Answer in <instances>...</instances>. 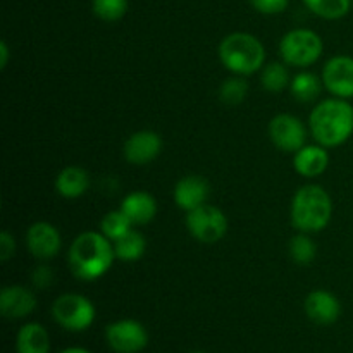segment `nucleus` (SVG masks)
Masks as SVG:
<instances>
[{"label":"nucleus","instance_id":"nucleus-1","mask_svg":"<svg viewBox=\"0 0 353 353\" xmlns=\"http://www.w3.org/2000/svg\"><path fill=\"white\" fill-rule=\"evenodd\" d=\"M116 261L114 245L97 231H85L72 240L68 252V264L72 274L81 281L103 278Z\"/></svg>","mask_w":353,"mask_h":353},{"label":"nucleus","instance_id":"nucleus-2","mask_svg":"<svg viewBox=\"0 0 353 353\" xmlns=\"http://www.w3.org/2000/svg\"><path fill=\"white\" fill-rule=\"evenodd\" d=\"M309 128L319 145L326 148L340 147L353 134V105L338 97L323 100L310 112Z\"/></svg>","mask_w":353,"mask_h":353},{"label":"nucleus","instance_id":"nucleus-3","mask_svg":"<svg viewBox=\"0 0 353 353\" xmlns=\"http://www.w3.org/2000/svg\"><path fill=\"white\" fill-rule=\"evenodd\" d=\"M290 217L295 230L302 233H319L333 217V200L319 185H305L293 195Z\"/></svg>","mask_w":353,"mask_h":353},{"label":"nucleus","instance_id":"nucleus-4","mask_svg":"<svg viewBox=\"0 0 353 353\" xmlns=\"http://www.w3.org/2000/svg\"><path fill=\"white\" fill-rule=\"evenodd\" d=\"M219 61L230 72L250 76L261 71L265 62V48L255 34L234 31L226 34L219 43Z\"/></svg>","mask_w":353,"mask_h":353},{"label":"nucleus","instance_id":"nucleus-5","mask_svg":"<svg viewBox=\"0 0 353 353\" xmlns=\"http://www.w3.org/2000/svg\"><path fill=\"white\" fill-rule=\"evenodd\" d=\"M324 50L323 38L309 28H295L279 41L283 62L293 68H309L316 64Z\"/></svg>","mask_w":353,"mask_h":353},{"label":"nucleus","instance_id":"nucleus-6","mask_svg":"<svg viewBox=\"0 0 353 353\" xmlns=\"http://www.w3.org/2000/svg\"><path fill=\"white\" fill-rule=\"evenodd\" d=\"M52 317L64 330L79 333L86 331L97 317L92 300L79 293H64L52 305Z\"/></svg>","mask_w":353,"mask_h":353},{"label":"nucleus","instance_id":"nucleus-7","mask_svg":"<svg viewBox=\"0 0 353 353\" xmlns=\"http://www.w3.org/2000/svg\"><path fill=\"white\" fill-rule=\"evenodd\" d=\"M186 228L200 243L214 245L226 236L228 217L217 207L203 203L202 207L186 214Z\"/></svg>","mask_w":353,"mask_h":353},{"label":"nucleus","instance_id":"nucleus-8","mask_svg":"<svg viewBox=\"0 0 353 353\" xmlns=\"http://www.w3.org/2000/svg\"><path fill=\"white\" fill-rule=\"evenodd\" d=\"M105 341L116 353H138L148 343V333L134 319H121L105 327Z\"/></svg>","mask_w":353,"mask_h":353},{"label":"nucleus","instance_id":"nucleus-9","mask_svg":"<svg viewBox=\"0 0 353 353\" xmlns=\"http://www.w3.org/2000/svg\"><path fill=\"white\" fill-rule=\"evenodd\" d=\"M269 138L283 152H299L307 141V130L293 114H278L269 123Z\"/></svg>","mask_w":353,"mask_h":353},{"label":"nucleus","instance_id":"nucleus-10","mask_svg":"<svg viewBox=\"0 0 353 353\" xmlns=\"http://www.w3.org/2000/svg\"><path fill=\"white\" fill-rule=\"evenodd\" d=\"M323 85L338 99H353V57L334 55L323 68Z\"/></svg>","mask_w":353,"mask_h":353},{"label":"nucleus","instance_id":"nucleus-11","mask_svg":"<svg viewBox=\"0 0 353 353\" xmlns=\"http://www.w3.org/2000/svg\"><path fill=\"white\" fill-rule=\"evenodd\" d=\"M62 236L57 228L45 221L30 226L26 233V248L37 261L48 262L61 252Z\"/></svg>","mask_w":353,"mask_h":353},{"label":"nucleus","instance_id":"nucleus-12","mask_svg":"<svg viewBox=\"0 0 353 353\" xmlns=\"http://www.w3.org/2000/svg\"><path fill=\"white\" fill-rule=\"evenodd\" d=\"M162 150L161 134L152 130H141L124 141V157L133 165H147L157 159Z\"/></svg>","mask_w":353,"mask_h":353},{"label":"nucleus","instance_id":"nucleus-13","mask_svg":"<svg viewBox=\"0 0 353 353\" xmlns=\"http://www.w3.org/2000/svg\"><path fill=\"white\" fill-rule=\"evenodd\" d=\"M37 309V296L21 285H10L0 292V312L6 319H24Z\"/></svg>","mask_w":353,"mask_h":353},{"label":"nucleus","instance_id":"nucleus-14","mask_svg":"<svg viewBox=\"0 0 353 353\" xmlns=\"http://www.w3.org/2000/svg\"><path fill=\"white\" fill-rule=\"evenodd\" d=\"M303 309L310 321L321 326H330L336 323L340 317L341 303L338 296L327 290H314L307 295Z\"/></svg>","mask_w":353,"mask_h":353},{"label":"nucleus","instance_id":"nucleus-15","mask_svg":"<svg viewBox=\"0 0 353 353\" xmlns=\"http://www.w3.org/2000/svg\"><path fill=\"white\" fill-rule=\"evenodd\" d=\"M209 193L210 188L205 179L200 178V176L190 174L176 183L172 199H174V203L179 209L190 212V210L202 207L207 202V199H209Z\"/></svg>","mask_w":353,"mask_h":353},{"label":"nucleus","instance_id":"nucleus-16","mask_svg":"<svg viewBox=\"0 0 353 353\" xmlns=\"http://www.w3.org/2000/svg\"><path fill=\"white\" fill-rule=\"evenodd\" d=\"M119 209L133 226H145L157 216V200L148 192H131L124 196Z\"/></svg>","mask_w":353,"mask_h":353},{"label":"nucleus","instance_id":"nucleus-17","mask_svg":"<svg viewBox=\"0 0 353 353\" xmlns=\"http://www.w3.org/2000/svg\"><path fill=\"white\" fill-rule=\"evenodd\" d=\"M330 165V152L323 145H303L293 157V168L303 178H317Z\"/></svg>","mask_w":353,"mask_h":353},{"label":"nucleus","instance_id":"nucleus-18","mask_svg":"<svg viewBox=\"0 0 353 353\" xmlns=\"http://www.w3.org/2000/svg\"><path fill=\"white\" fill-rule=\"evenodd\" d=\"M90 188V176L79 165H68L55 178V192L62 199H79Z\"/></svg>","mask_w":353,"mask_h":353},{"label":"nucleus","instance_id":"nucleus-19","mask_svg":"<svg viewBox=\"0 0 353 353\" xmlns=\"http://www.w3.org/2000/svg\"><path fill=\"white\" fill-rule=\"evenodd\" d=\"M48 350H50V338L41 324L28 323L17 331V353H48Z\"/></svg>","mask_w":353,"mask_h":353},{"label":"nucleus","instance_id":"nucleus-20","mask_svg":"<svg viewBox=\"0 0 353 353\" xmlns=\"http://www.w3.org/2000/svg\"><path fill=\"white\" fill-rule=\"evenodd\" d=\"M323 86V78H319V76L310 71H302L292 79L290 92L299 102L310 103L319 99Z\"/></svg>","mask_w":353,"mask_h":353},{"label":"nucleus","instance_id":"nucleus-21","mask_svg":"<svg viewBox=\"0 0 353 353\" xmlns=\"http://www.w3.org/2000/svg\"><path fill=\"white\" fill-rule=\"evenodd\" d=\"M145 250H147V241H145L143 234L134 230L114 241V254H116L117 261L137 262L143 257Z\"/></svg>","mask_w":353,"mask_h":353},{"label":"nucleus","instance_id":"nucleus-22","mask_svg":"<svg viewBox=\"0 0 353 353\" xmlns=\"http://www.w3.org/2000/svg\"><path fill=\"white\" fill-rule=\"evenodd\" d=\"M285 62H271L261 72V85L269 93H281L292 85L290 71Z\"/></svg>","mask_w":353,"mask_h":353},{"label":"nucleus","instance_id":"nucleus-23","mask_svg":"<svg viewBox=\"0 0 353 353\" xmlns=\"http://www.w3.org/2000/svg\"><path fill=\"white\" fill-rule=\"evenodd\" d=\"M307 9L327 21H338L347 16L353 7V0H303Z\"/></svg>","mask_w":353,"mask_h":353},{"label":"nucleus","instance_id":"nucleus-24","mask_svg":"<svg viewBox=\"0 0 353 353\" xmlns=\"http://www.w3.org/2000/svg\"><path fill=\"white\" fill-rule=\"evenodd\" d=\"M133 230V224L131 221L124 216L123 210H110L100 221V233L105 238H109L110 241H117L119 238H123L124 234H128Z\"/></svg>","mask_w":353,"mask_h":353},{"label":"nucleus","instance_id":"nucleus-25","mask_svg":"<svg viewBox=\"0 0 353 353\" xmlns=\"http://www.w3.org/2000/svg\"><path fill=\"white\" fill-rule=\"evenodd\" d=\"M248 95V81L245 76H231V78L224 79L223 85L219 86V99L221 102L226 105L234 107L240 105Z\"/></svg>","mask_w":353,"mask_h":353},{"label":"nucleus","instance_id":"nucleus-26","mask_svg":"<svg viewBox=\"0 0 353 353\" xmlns=\"http://www.w3.org/2000/svg\"><path fill=\"white\" fill-rule=\"evenodd\" d=\"M288 250L293 262L299 265L312 264L317 255V247L314 240L309 236V233H302V231L290 240Z\"/></svg>","mask_w":353,"mask_h":353},{"label":"nucleus","instance_id":"nucleus-27","mask_svg":"<svg viewBox=\"0 0 353 353\" xmlns=\"http://www.w3.org/2000/svg\"><path fill=\"white\" fill-rule=\"evenodd\" d=\"M92 10L99 19L116 23L128 12V0H92Z\"/></svg>","mask_w":353,"mask_h":353},{"label":"nucleus","instance_id":"nucleus-28","mask_svg":"<svg viewBox=\"0 0 353 353\" xmlns=\"http://www.w3.org/2000/svg\"><path fill=\"white\" fill-rule=\"evenodd\" d=\"M250 3L261 14L272 16V14L285 12L286 7L290 6V0H250Z\"/></svg>","mask_w":353,"mask_h":353},{"label":"nucleus","instance_id":"nucleus-29","mask_svg":"<svg viewBox=\"0 0 353 353\" xmlns=\"http://www.w3.org/2000/svg\"><path fill=\"white\" fill-rule=\"evenodd\" d=\"M31 281L37 286L38 290H47L50 288V285L54 283V271H52L50 265L40 264L33 269V274H31Z\"/></svg>","mask_w":353,"mask_h":353},{"label":"nucleus","instance_id":"nucleus-30","mask_svg":"<svg viewBox=\"0 0 353 353\" xmlns=\"http://www.w3.org/2000/svg\"><path fill=\"white\" fill-rule=\"evenodd\" d=\"M16 252V240L9 231H2L0 233V261L7 262Z\"/></svg>","mask_w":353,"mask_h":353},{"label":"nucleus","instance_id":"nucleus-31","mask_svg":"<svg viewBox=\"0 0 353 353\" xmlns=\"http://www.w3.org/2000/svg\"><path fill=\"white\" fill-rule=\"evenodd\" d=\"M9 59H10V50L9 45L6 41L0 43V69H6L9 65Z\"/></svg>","mask_w":353,"mask_h":353},{"label":"nucleus","instance_id":"nucleus-32","mask_svg":"<svg viewBox=\"0 0 353 353\" xmlns=\"http://www.w3.org/2000/svg\"><path fill=\"white\" fill-rule=\"evenodd\" d=\"M57 353H92V352H88L86 348H81V347H71V348H65V350H61Z\"/></svg>","mask_w":353,"mask_h":353},{"label":"nucleus","instance_id":"nucleus-33","mask_svg":"<svg viewBox=\"0 0 353 353\" xmlns=\"http://www.w3.org/2000/svg\"><path fill=\"white\" fill-rule=\"evenodd\" d=\"M193 353H203V352H193Z\"/></svg>","mask_w":353,"mask_h":353}]
</instances>
